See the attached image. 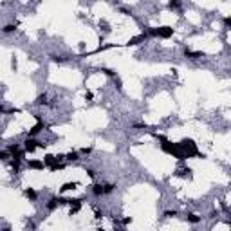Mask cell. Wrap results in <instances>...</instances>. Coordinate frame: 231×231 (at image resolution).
I'll use <instances>...</instances> for the list:
<instances>
[{"instance_id": "1", "label": "cell", "mask_w": 231, "mask_h": 231, "mask_svg": "<svg viewBox=\"0 0 231 231\" xmlns=\"http://www.w3.org/2000/svg\"><path fill=\"white\" fill-rule=\"evenodd\" d=\"M179 148H181V152L184 154V157H193V155H200L199 150H197V145H195V141L193 139H182L181 143H179Z\"/></svg>"}, {"instance_id": "2", "label": "cell", "mask_w": 231, "mask_h": 231, "mask_svg": "<svg viewBox=\"0 0 231 231\" xmlns=\"http://www.w3.org/2000/svg\"><path fill=\"white\" fill-rule=\"evenodd\" d=\"M161 148H163V150H164L166 154L173 155V157H177V159H186V157H184V154L181 152V148H179V143H170V141H163Z\"/></svg>"}, {"instance_id": "3", "label": "cell", "mask_w": 231, "mask_h": 231, "mask_svg": "<svg viewBox=\"0 0 231 231\" xmlns=\"http://www.w3.org/2000/svg\"><path fill=\"white\" fill-rule=\"evenodd\" d=\"M148 34H152V36H159V38H170V36L173 34V29H172L170 25H161V27H157V29L148 31Z\"/></svg>"}, {"instance_id": "4", "label": "cell", "mask_w": 231, "mask_h": 231, "mask_svg": "<svg viewBox=\"0 0 231 231\" xmlns=\"http://www.w3.org/2000/svg\"><path fill=\"white\" fill-rule=\"evenodd\" d=\"M43 146H47V145H43V143H40V141H36V139H33V137H27L25 139V143H24V150L25 152H34L36 148H43Z\"/></svg>"}, {"instance_id": "5", "label": "cell", "mask_w": 231, "mask_h": 231, "mask_svg": "<svg viewBox=\"0 0 231 231\" xmlns=\"http://www.w3.org/2000/svg\"><path fill=\"white\" fill-rule=\"evenodd\" d=\"M62 204H67V199H62V197H53V199H49V202H47V210L53 211V210H56L58 206H62Z\"/></svg>"}, {"instance_id": "6", "label": "cell", "mask_w": 231, "mask_h": 231, "mask_svg": "<svg viewBox=\"0 0 231 231\" xmlns=\"http://www.w3.org/2000/svg\"><path fill=\"white\" fill-rule=\"evenodd\" d=\"M27 168H29V170H43V168H45V164H43V161L31 159V161H27Z\"/></svg>"}, {"instance_id": "7", "label": "cell", "mask_w": 231, "mask_h": 231, "mask_svg": "<svg viewBox=\"0 0 231 231\" xmlns=\"http://www.w3.org/2000/svg\"><path fill=\"white\" fill-rule=\"evenodd\" d=\"M42 128H43V121H38L36 125L33 126L31 130H29V137H34V136H38L40 132H42Z\"/></svg>"}, {"instance_id": "8", "label": "cell", "mask_w": 231, "mask_h": 231, "mask_svg": "<svg viewBox=\"0 0 231 231\" xmlns=\"http://www.w3.org/2000/svg\"><path fill=\"white\" fill-rule=\"evenodd\" d=\"M56 163H58V159L54 157V155H51V154H47V155L43 157V164H45V166H49V168H51V166H54Z\"/></svg>"}, {"instance_id": "9", "label": "cell", "mask_w": 231, "mask_h": 231, "mask_svg": "<svg viewBox=\"0 0 231 231\" xmlns=\"http://www.w3.org/2000/svg\"><path fill=\"white\" fill-rule=\"evenodd\" d=\"M146 36H148V34H139V36H134V38H130V40H128V45H137V43L145 42V40H146Z\"/></svg>"}, {"instance_id": "10", "label": "cell", "mask_w": 231, "mask_h": 231, "mask_svg": "<svg viewBox=\"0 0 231 231\" xmlns=\"http://www.w3.org/2000/svg\"><path fill=\"white\" fill-rule=\"evenodd\" d=\"M24 195H25L29 200H36V197H38V193H36L33 188H25L24 190Z\"/></svg>"}, {"instance_id": "11", "label": "cell", "mask_w": 231, "mask_h": 231, "mask_svg": "<svg viewBox=\"0 0 231 231\" xmlns=\"http://www.w3.org/2000/svg\"><path fill=\"white\" fill-rule=\"evenodd\" d=\"M175 175H177V177H182V179L191 177V168H181V170H177Z\"/></svg>"}, {"instance_id": "12", "label": "cell", "mask_w": 231, "mask_h": 231, "mask_svg": "<svg viewBox=\"0 0 231 231\" xmlns=\"http://www.w3.org/2000/svg\"><path fill=\"white\" fill-rule=\"evenodd\" d=\"M92 193H94L96 197H101V195H105L103 184H94V186H92Z\"/></svg>"}, {"instance_id": "13", "label": "cell", "mask_w": 231, "mask_h": 231, "mask_svg": "<svg viewBox=\"0 0 231 231\" xmlns=\"http://www.w3.org/2000/svg\"><path fill=\"white\" fill-rule=\"evenodd\" d=\"M184 54H186V58H190V60L202 58V53H193V51H190V49H184Z\"/></svg>"}, {"instance_id": "14", "label": "cell", "mask_w": 231, "mask_h": 231, "mask_svg": "<svg viewBox=\"0 0 231 231\" xmlns=\"http://www.w3.org/2000/svg\"><path fill=\"white\" fill-rule=\"evenodd\" d=\"M186 220L191 222V224H199L200 217H199V215H195V213H188V215H186Z\"/></svg>"}, {"instance_id": "15", "label": "cell", "mask_w": 231, "mask_h": 231, "mask_svg": "<svg viewBox=\"0 0 231 231\" xmlns=\"http://www.w3.org/2000/svg\"><path fill=\"white\" fill-rule=\"evenodd\" d=\"M76 186H78V182H65L62 188H60V191H62V193H65V191H69V190H74Z\"/></svg>"}, {"instance_id": "16", "label": "cell", "mask_w": 231, "mask_h": 231, "mask_svg": "<svg viewBox=\"0 0 231 231\" xmlns=\"http://www.w3.org/2000/svg\"><path fill=\"white\" fill-rule=\"evenodd\" d=\"M15 29H16V24H7V25H4V29H2V31L6 33V34H9V33H13Z\"/></svg>"}, {"instance_id": "17", "label": "cell", "mask_w": 231, "mask_h": 231, "mask_svg": "<svg viewBox=\"0 0 231 231\" xmlns=\"http://www.w3.org/2000/svg\"><path fill=\"white\" fill-rule=\"evenodd\" d=\"M63 159H67V161H78V152H69L67 155H63Z\"/></svg>"}, {"instance_id": "18", "label": "cell", "mask_w": 231, "mask_h": 231, "mask_svg": "<svg viewBox=\"0 0 231 231\" xmlns=\"http://www.w3.org/2000/svg\"><path fill=\"white\" fill-rule=\"evenodd\" d=\"M36 105H47V94H40V96H38Z\"/></svg>"}, {"instance_id": "19", "label": "cell", "mask_w": 231, "mask_h": 231, "mask_svg": "<svg viewBox=\"0 0 231 231\" xmlns=\"http://www.w3.org/2000/svg\"><path fill=\"white\" fill-rule=\"evenodd\" d=\"M103 190H105V195H107V193H112L116 190V186L114 184H103Z\"/></svg>"}, {"instance_id": "20", "label": "cell", "mask_w": 231, "mask_h": 231, "mask_svg": "<svg viewBox=\"0 0 231 231\" xmlns=\"http://www.w3.org/2000/svg\"><path fill=\"white\" fill-rule=\"evenodd\" d=\"M9 159V152L7 150H0V161H7Z\"/></svg>"}, {"instance_id": "21", "label": "cell", "mask_w": 231, "mask_h": 231, "mask_svg": "<svg viewBox=\"0 0 231 231\" xmlns=\"http://www.w3.org/2000/svg\"><path fill=\"white\" fill-rule=\"evenodd\" d=\"M168 6H170V9H177V7H181V2H177V0H172Z\"/></svg>"}, {"instance_id": "22", "label": "cell", "mask_w": 231, "mask_h": 231, "mask_svg": "<svg viewBox=\"0 0 231 231\" xmlns=\"http://www.w3.org/2000/svg\"><path fill=\"white\" fill-rule=\"evenodd\" d=\"M101 72H105L107 76H112V78L116 76V71H112V69H101Z\"/></svg>"}, {"instance_id": "23", "label": "cell", "mask_w": 231, "mask_h": 231, "mask_svg": "<svg viewBox=\"0 0 231 231\" xmlns=\"http://www.w3.org/2000/svg\"><path fill=\"white\" fill-rule=\"evenodd\" d=\"M164 217H166V219H172V217H177V211L173 210H170V211H166V213H164Z\"/></svg>"}, {"instance_id": "24", "label": "cell", "mask_w": 231, "mask_h": 231, "mask_svg": "<svg viewBox=\"0 0 231 231\" xmlns=\"http://www.w3.org/2000/svg\"><path fill=\"white\" fill-rule=\"evenodd\" d=\"M116 85H117V90H123V83H121L119 78H116Z\"/></svg>"}, {"instance_id": "25", "label": "cell", "mask_w": 231, "mask_h": 231, "mask_svg": "<svg viewBox=\"0 0 231 231\" xmlns=\"http://www.w3.org/2000/svg\"><path fill=\"white\" fill-rule=\"evenodd\" d=\"M85 172H87V175H89V177H94V175H96V172L92 168H87Z\"/></svg>"}, {"instance_id": "26", "label": "cell", "mask_w": 231, "mask_h": 231, "mask_svg": "<svg viewBox=\"0 0 231 231\" xmlns=\"http://www.w3.org/2000/svg\"><path fill=\"white\" fill-rule=\"evenodd\" d=\"M63 60H65L63 56H56V54L53 56V62H63Z\"/></svg>"}, {"instance_id": "27", "label": "cell", "mask_w": 231, "mask_h": 231, "mask_svg": "<svg viewBox=\"0 0 231 231\" xmlns=\"http://www.w3.org/2000/svg\"><path fill=\"white\" fill-rule=\"evenodd\" d=\"M90 152H92V148H83V150H81V154H83V155H89Z\"/></svg>"}, {"instance_id": "28", "label": "cell", "mask_w": 231, "mask_h": 231, "mask_svg": "<svg viewBox=\"0 0 231 231\" xmlns=\"http://www.w3.org/2000/svg\"><path fill=\"white\" fill-rule=\"evenodd\" d=\"M11 67L16 71V58H13V60H11Z\"/></svg>"}, {"instance_id": "29", "label": "cell", "mask_w": 231, "mask_h": 231, "mask_svg": "<svg viewBox=\"0 0 231 231\" xmlns=\"http://www.w3.org/2000/svg\"><path fill=\"white\" fill-rule=\"evenodd\" d=\"M132 222V217H126V219H123V224H130Z\"/></svg>"}, {"instance_id": "30", "label": "cell", "mask_w": 231, "mask_h": 231, "mask_svg": "<svg viewBox=\"0 0 231 231\" xmlns=\"http://www.w3.org/2000/svg\"><path fill=\"white\" fill-rule=\"evenodd\" d=\"M85 99H89V101H90V99H92V92H87V94H85Z\"/></svg>"}, {"instance_id": "31", "label": "cell", "mask_w": 231, "mask_h": 231, "mask_svg": "<svg viewBox=\"0 0 231 231\" xmlns=\"http://www.w3.org/2000/svg\"><path fill=\"white\" fill-rule=\"evenodd\" d=\"M224 24H226V25H229V24H231V18H229V16H226V18H224Z\"/></svg>"}, {"instance_id": "32", "label": "cell", "mask_w": 231, "mask_h": 231, "mask_svg": "<svg viewBox=\"0 0 231 231\" xmlns=\"http://www.w3.org/2000/svg\"><path fill=\"white\" fill-rule=\"evenodd\" d=\"M4 112H6V110H4V107L0 105V114H4Z\"/></svg>"}, {"instance_id": "33", "label": "cell", "mask_w": 231, "mask_h": 231, "mask_svg": "<svg viewBox=\"0 0 231 231\" xmlns=\"http://www.w3.org/2000/svg\"><path fill=\"white\" fill-rule=\"evenodd\" d=\"M98 231H107V229H101V228H99V229H98Z\"/></svg>"}, {"instance_id": "34", "label": "cell", "mask_w": 231, "mask_h": 231, "mask_svg": "<svg viewBox=\"0 0 231 231\" xmlns=\"http://www.w3.org/2000/svg\"><path fill=\"white\" fill-rule=\"evenodd\" d=\"M0 231H2V229H0ZM6 231H9V229H6Z\"/></svg>"}]
</instances>
